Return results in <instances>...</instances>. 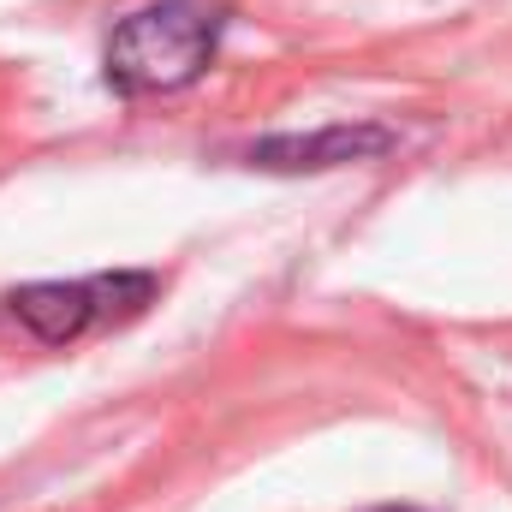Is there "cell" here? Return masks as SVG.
I'll use <instances>...</instances> for the list:
<instances>
[{
  "instance_id": "1",
  "label": "cell",
  "mask_w": 512,
  "mask_h": 512,
  "mask_svg": "<svg viewBox=\"0 0 512 512\" xmlns=\"http://www.w3.org/2000/svg\"><path fill=\"white\" fill-rule=\"evenodd\" d=\"M227 30L215 0H149L108 36V84L120 96H167L209 72Z\"/></svg>"
},
{
  "instance_id": "2",
  "label": "cell",
  "mask_w": 512,
  "mask_h": 512,
  "mask_svg": "<svg viewBox=\"0 0 512 512\" xmlns=\"http://www.w3.org/2000/svg\"><path fill=\"white\" fill-rule=\"evenodd\" d=\"M155 298V274H90V280H36L6 292V310L18 328H30L42 346H72L90 328H108L137 316Z\"/></svg>"
},
{
  "instance_id": "3",
  "label": "cell",
  "mask_w": 512,
  "mask_h": 512,
  "mask_svg": "<svg viewBox=\"0 0 512 512\" xmlns=\"http://www.w3.org/2000/svg\"><path fill=\"white\" fill-rule=\"evenodd\" d=\"M393 143L399 137L382 126H334V131H310V137H268V143L251 149V161L274 167V173H304V167H340V161L382 155Z\"/></svg>"
},
{
  "instance_id": "4",
  "label": "cell",
  "mask_w": 512,
  "mask_h": 512,
  "mask_svg": "<svg viewBox=\"0 0 512 512\" xmlns=\"http://www.w3.org/2000/svg\"><path fill=\"white\" fill-rule=\"evenodd\" d=\"M382 512H411V507H382Z\"/></svg>"
}]
</instances>
